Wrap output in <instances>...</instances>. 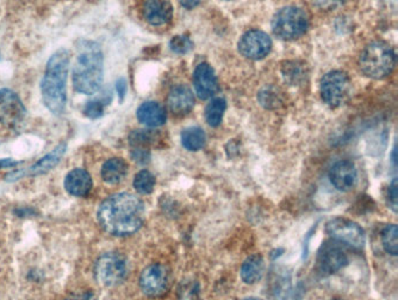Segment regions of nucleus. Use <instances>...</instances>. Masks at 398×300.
Returning <instances> with one entry per match:
<instances>
[{
  "instance_id": "nucleus-1",
  "label": "nucleus",
  "mask_w": 398,
  "mask_h": 300,
  "mask_svg": "<svg viewBox=\"0 0 398 300\" xmlns=\"http://www.w3.org/2000/svg\"><path fill=\"white\" fill-rule=\"evenodd\" d=\"M99 224L108 234L115 236L132 235L142 228L144 204L132 193H115L99 205Z\"/></svg>"
},
{
  "instance_id": "nucleus-2",
  "label": "nucleus",
  "mask_w": 398,
  "mask_h": 300,
  "mask_svg": "<svg viewBox=\"0 0 398 300\" xmlns=\"http://www.w3.org/2000/svg\"><path fill=\"white\" fill-rule=\"evenodd\" d=\"M70 53L61 49L48 60L44 79L41 83V94L46 107L55 115H61L67 104V76H68Z\"/></svg>"
},
{
  "instance_id": "nucleus-3",
  "label": "nucleus",
  "mask_w": 398,
  "mask_h": 300,
  "mask_svg": "<svg viewBox=\"0 0 398 300\" xmlns=\"http://www.w3.org/2000/svg\"><path fill=\"white\" fill-rule=\"evenodd\" d=\"M79 56L73 68V85L76 92L95 94L102 86L103 53L96 42L81 40L77 45Z\"/></svg>"
},
{
  "instance_id": "nucleus-4",
  "label": "nucleus",
  "mask_w": 398,
  "mask_h": 300,
  "mask_svg": "<svg viewBox=\"0 0 398 300\" xmlns=\"http://www.w3.org/2000/svg\"><path fill=\"white\" fill-rule=\"evenodd\" d=\"M360 68L373 79H383L395 67L394 49L383 42H374L363 49L360 56Z\"/></svg>"
},
{
  "instance_id": "nucleus-5",
  "label": "nucleus",
  "mask_w": 398,
  "mask_h": 300,
  "mask_svg": "<svg viewBox=\"0 0 398 300\" xmlns=\"http://www.w3.org/2000/svg\"><path fill=\"white\" fill-rule=\"evenodd\" d=\"M309 19L301 8L294 6L279 10L273 19V33L284 40L299 38L306 32Z\"/></svg>"
},
{
  "instance_id": "nucleus-6",
  "label": "nucleus",
  "mask_w": 398,
  "mask_h": 300,
  "mask_svg": "<svg viewBox=\"0 0 398 300\" xmlns=\"http://www.w3.org/2000/svg\"><path fill=\"white\" fill-rule=\"evenodd\" d=\"M126 263L122 256L108 252L101 256L95 264V278L102 287L120 285L126 277Z\"/></svg>"
},
{
  "instance_id": "nucleus-7",
  "label": "nucleus",
  "mask_w": 398,
  "mask_h": 300,
  "mask_svg": "<svg viewBox=\"0 0 398 300\" xmlns=\"http://www.w3.org/2000/svg\"><path fill=\"white\" fill-rule=\"evenodd\" d=\"M321 97L327 104L337 107L347 100L351 90V80L340 71L327 73L321 80Z\"/></svg>"
},
{
  "instance_id": "nucleus-8",
  "label": "nucleus",
  "mask_w": 398,
  "mask_h": 300,
  "mask_svg": "<svg viewBox=\"0 0 398 300\" xmlns=\"http://www.w3.org/2000/svg\"><path fill=\"white\" fill-rule=\"evenodd\" d=\"M326 232L332 239L349 245L352 248H363L366 234L363 229L348 218L337 217L326 224Z\"/></svg>"
},
{
  "instance_id": "nucleus-9",
  "label": "nucleus",
  "mask_w": 398,
  "mask_h": 300,
  "mask_svg": "<svg viewBox=\"0 0 398 300\" xmlns=\"http://www.w3.org/2000/svg\"><path fill=\"white\" fill-rule=\"evenodd\" d=\"M25 116L26 108L18 94L7 88L0 90V124L8 128H17Z\"/></svg>"
},
{
  "instance_id": "nucleus-10",
  "label": "nucleus",
  "mask_w": 398,
  "mask_h": 300,
  "mask_svg": "<svg viewBox=\"0 0 398 300\" xmlns=\"http://www.w3.org/2000/svg\"><path fill=\"white\" fill-rule=\"evenodd\" d=\"M140 289L150 297L163 296L170 285V273L161 264L147 266L140 275Z\"/></svg>"
},
{
  "instance_id": "nucleus-11",
  "label": "nucleus",
  "mask_w": 398,
  "mask_h": 300,
  "mask_svg": "<svg viewBox=\"0 0 398 300\" xmlns=\"http://www.w3.org/2000/svg\"><path fill=\"white\" fill-rule=\"evenodd\" d=\"M273 47L269 35L259 30H251L242 35L239 42V51L242 56L251 60L266 58Z\"/></svg>"
},
{
  "instance_id": "nucleus-12",
  "label": "nucleus",
  "mask_w": 398,
  "mask_h": 300,
  "mask_svg": "<svg viewBox=\"0 0 398 300\" xmlns=\"http://www.w3.org/2000/svg\"><path fill=\"white\" fill-rule=\"evenodd\" d=\"M348 258L344 250L337 244L323 245L318 255V266L321 272L332 275L347 265Z\"/></svg>"
},
{
  "instance_id": "nucleus-13",
  "label": "nucleus",
  "mask_w": 398,
  "mask_h": 300,
  "mask_svg": "<svg viewBox=\"0 0 398 300\" xmlns=\"http://www.w3.org/2000/svg\"><path fill=\"white\" fill-rule=\"evenodd\" d=\"M330 179L337 190L349 191L356 183L358 172L353 163L349 161H340L330 168Z\"/></svg>"
},
{
  "instance_id": "nucleus-14",
  "label": "nucleus",
  "mask_w": 398,
  "mask_h": 300,
  "mask_svg": "<svg viewBox=\"0 0 398 300\" xmlns=\"http://www.w3.org/2000/svg\"><path fill=\"white\" fill-rule=\"evenodd\" d=\"M194 87L201 99H209L218 90V78L208 64H200L194 72Z\"/></svg>"
},
{
  "instance_id": "nucleus-15",
  "label": "nucleus",
  "mask_w": 398,
  "mask_h": 300,
  "mask_svg": "<svg viewBox=\"0 0 398 300\" xmlns=\"http://www.w3.org/2000/svg\"><path fill=\"white\" fill-rule=\"evenodd\" d=\"M145 20L154 26H161L172 19V6L167 0H147L143 6Z\"/></svg>"
},
{
  "instance_id": "nucleus-16",
  "label": "nucleus",
  "mask_w": 398,
  "mask_h": 300,
  "mask_svg": "<svg viewBox=\"0 0 398 300\" xmlns=\"http://www.w3.org/2000/svg\"><path fill=\"white\" fill-rule=\"evenodd\" d=\"M167 104L170 111L175 115H186L193 109L194 97L191 90L184 85L174 87L168 94Z\"/></svg>"
},
{
  "instance_id": "nucleus-17",
  "label": "nucleus",
  "mask_w": 398,
  "mask_h": 300,
  "mask_svg": "<svg viewBox=\"0 0 398 300\" xmlns=\"http://www.w3.org/2000/svg\"><path fill=\"white\" fill-rule=\"evenodd\" d=\"M65 188L70 195L85 197L92 191V180L85 169H74L66 176Z\"/></svg>"
},
{
  "instance_id": "nucleus-18",
  "label": "nucleus",
  "mask_w": 398,
  "mask_h": 300,
  "mask_svg": "<svg viewBox=\"0 0 398 300\" xmlns=\"http://www.w3.org/2000/svg\"><path fill=\"white\" fill-rule=\"evenodd\" d=\"M137 118L140 124L147 127H160L166 122V112L161 104L154 101H147L140 104L137 111Z\"/></svg>"
},
{
  "instance_id": "nucleus-19",
  "label": "nucleus",
  "mask_w": 398,
  "mask_h": 300,
  "mask_svg": "<svg viewBox=\"0 0 398 300\" xmlns=\"http://www.w3.org/2000/svg\"><path fill=\"white\" fill-rule=\"evenodd\" d=\"M66 150H67V145L61 143L58 145L56 148L53 149L49 154L44 156L42 159L39 160L38 162L35 163V166H32L28 169V174L32 176H37V175H42L53 169L62 159V156L65 155Z\"/></svg>"
},
{
  "instance_id": "nucleus-20",
  "label": "nucleus",
  "mask_w": 398,
  "mask_h": 300,
  "mask_svg": "<svg viewBox=\"0 0 398 300\" xmlns=\"http://www.w3.org/2000/svg\"><path fill=\"white\" fill-rule=\"evenodd\" d=\"M129 167L126 164L125 161L118 157H113L106 161L102 167L103 180L106 181L109 184H118L125 179L126 174H128Z\"/></svg>"
},
{
  "instance_id": "nucleus-21",
  "label": "nucleus",
  "mask_w": 398,
  "mask_h": 300,
  "mask_svg": "<svg viewBox=\"0 0 398 300\" xmlns=\"http://www.w3.org/2000/svg\"><path fill=\"white\" fill-rule=\"evenodd\" d=\"M264 273V259L261 255H252L245 259L241 268L242 280L245 284H255Z\"/></svg>"
},
{
  "instance_id": "nucleus-22",
  "label": "nucleus",
  "mask_w": 398,
  "mask_h": 300,
  "mask_svg": "<svg viewBox=\"0 0 398 300\" xmlns=\"http://www.w3.org/2000/svg\"><path fill=\"white\" fill-rule=\"evenodd\" d=\"M181 142L187 150L198 152L206 145V134L199 127H189L181 134Z\"/></svg>"
},
{
  "instance_id": "nucleus-23",
  "label": "nucleus",
  "mask_w": 398,
  "mask_h": 300,
  "mask_svg": "<svg viewBox=\"0 0 398 300\" xmlns=\"http://www.w3.org/2000/svg\"><path fill=\"white\" fill-rule=\"evenodd\" d=\"M225 107H227L225 101L221 97L211 100V104L206 108V120L209 126L218 127V124H221Z\"/></svg>"
},
{
  "instance_id": "nucleus-24",
  "label": "nucleus",
  "mask_w": 398,
  "mask_h": 300,
  "mask_svg": "<svg viewBox=\"0 0 398 300\" xmlns=\"http://www.w3.org/2000/svg\"><path fill=\"white\" fill-rule=\"evenodd\" d=\"M133 186L137 190V193L149 195L154 191V186H156V177L149 170H140L139 173L135 176Z\"/></svg>"
},
{
  "instance_id": "nucleus-25",
  "label": "nucleus",
  "mask_w": 398,
  "mask_h": 300,
  "mask_svg": "<svg viewBox=\"0 0 398 300\" xmlns=\"http://www.w3.org/2000/svg\"><path fill=\"white\" fill-rule=\"evenodd\" d=\"M305 74L306 69L304 65H300L298 62H286L285 65L282 66V76L286 81H289L292 85L303 81L305 79Z\"/></svg>"
},
{
  "instance_id": "nucleus-26",
  "label": "nucleus",
  "mask_w": 398,
  "mask_h": 300,
  "mask_svg": "<svg viewBox=\"0 0 398 300\" xmlns=\"http://www.w3.org/2000/svg\"><path fill=\"white\" fill-rule=\"evenodd\" d=\"M398 229L395 224L388 225L382 232V244L385 251L390 255L396 256L398 253Z\"/></svg>"
},
{
  "instance_id": "nucleus-27",
  "label": "nucleus",
  "mask_w": 398,
  "mask_h": 300,
  "mask_svg": "<svg viewBox=\"0 0 398 300\" xmlns=\"http://www.w3.org/2000/svg\"><path fill=\"white\" fill-rule=\"evenodd\" d=\"M110 100L106 99H96V100L89 101L85 104V115L89 119H99L104 114L106 107L109 104Z\"/></svg>"
},
{
  "instance_id": "nucleus-28",
  "label": "nucleus",
  "mask_w": 398,
  "mask_h": 300,
  "mask_svg": "<svg viewBox=\"0 0 398 300\" xmlns=\"http://www.w3.org/2000/svg\"><path fill=\"white\" fill-rule=\"evenodd\" d=\"M170 49L173 52L179 53V54H184V53H187L189 49H192L191 39L185 37V35H177L174 37L172 40H170Z\"/></svg>"
},
{
  "instance_id": "nucleus-29",
  "label": "nucleus",
  "mask_w": 398,
  "mask_h": 300,
  "mask_svg": "<svg viewBox=\"0 0 398 300\" xmlns=\"http://www.w3.org/2000/svg\"><path fill=\"white\" fill-rule=\"evenodd\" d=\"M199 289L195 283H182L179 287V300H198Z\"/></svg>"
},
{
  "instance_id": "nucleus-30",
  "label": "nucleus",
  "mask_w": 398,
  "mask_h": 300,
  "mask_svg": "<svg viewBox=\"0 0 398 300\" xmlns=\"http://www.w3.org/2000/svg\"><path fill=\"white\" fill-rule=\"evenodd\" d=\"M316 6L321 10H335L344 3V0H312Z\"/></svg>"
},
{
  "instance_id": "nucleus-31",
  "label": "nucleus",
  "mask_w": 398,
  "mask_h": 300,
  "mask_svg": "<svg viewBox=\"0 0 398 300\" xmlns=\"http://www.w3.org/2000/svg\"><path fill=\"white\" fill-rule=\"evenodd\" d=\"M389 202L394 210H397V180L392 181L389 188Z\"/></svg>"
},
{
  "instance_id": "nucleus-32",
  "label": "nucleus",
  "mask_w": 398,
  "mask_h": 300,
  "mask_svg": "<svg viewBox=\"0 0 398 300\" xmlns=\"http://www.w3.org/2000/svg\"><path fill=\"white\" fill-rule=\"evenodd\" d=\"M126 90H128V86H126V81L124 79H118L116 81V90L118 93V97H120V101L122 102L123 99L125 97Z\"/></svg>"
},
{
  "instance_id": "nucleus-33",
  "label": "nucleus",
  "mask_w": 398,
  "mask_h": 300,
  "mask_svg": "<svg viewBox=\"0 0 398 300\" xmlns=\"http://www.w3.org/2000/svg\"><path fill=\"white\" fill-rule=\"evenodd\" d=\"M24 175V170H14L12 173L7 174L6 181L7 182H13V181L19 180V179H21Z\"/></svg>"
},
{
  "instance_id": "nucleus-34",
  "label": "nucleus",
  "mask_w": 398,
  "mask_h": 300,
  "mask_svg": "<svg viewBox=\"0 0 398 300\" xmlns=\"http://www.w3.org/2000/svg\"><path fill=\"white\" fill-rule=\"evenodd\" d=\"M67 300H97L96 299L95 296L94 294H75V296H73V297L68 298Z\"/></svg>"
},
{
  "instance_id": "nucleus-35",
  "label": "nucleus",
  "mask_w": 398,
  "mask_h": 300,
  "mask_svg": "<svg viewBox=\"0 0 398 300\" xmlns=\"http://www.w3.org/2000/svg\"><path fill=\"white\" fill-rule=\"evenodd\" d=\"M19 163L20 162L12 159H1L0 160V168H11V167L18 166Z\"/></svg>"
},
{
  "instance_id": "nucleus-36",
  "label": "nucleus",
  "mask_w": 398,
  "mask_h": 300,
  "mask_svg": "<svg viewBox=\"0 0 398 300\" xmlns=\"http://www.w3.org/2000/svg\"><path fill=\"white\" fill-rule=\"evenodd\" d=\"M179 3L186 8H193V7L198 6L200 0H179Z\"/></svg>"
}]
</instances>
